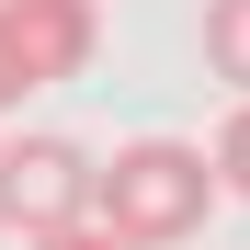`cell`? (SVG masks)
<instances>
[{
  "mask_svg": "<svg viewBox=\"0 0 250 250\" xmlns=\"http://www.w3.org/2000/svg\"><path fill=\"white\" fill-rule=\"evenodd\" d=\"M91 216H103L114 250H182L216 216V171H205V148H182V137H137V148H114L91 171Z\"/></svg>",
  "mask_w": 250,
  "mask_h": 250,
  "instance_id": "cell-1",
  "label": "cell"
},
{
  "mask_svg": "<svg viewBox=\"0 0 250 250\" xmlns=\"http://www.w3.org/2000/svg\"><path fill=\"white\" fill-rule=\"evenodd\" d=\"M91 171H103V159L80 137H12V148H0V216H12L23 239L91 228Z\"/></svg>",
  "mask_w": 250,
  "mask_h": 250,
  "instance_id": "cell-2",
  "label": "cell"
},
{
  "mask_svg": "<svg viewBox=\"0 0 250 250\" xmlns=\"http://www.w3.org/2000/svg\"><path fill=\"white\" fill-rule=\"evenodd\" d=\"M0 46H12V68L46 91V80H80L103 46V12L91 0H0Z\"/></svg>",
  "mask_w": 250,
  "mask_h": 250,
  "instance_id": "cell-3",
  "label": "cell"
},
{
  "mask_svg": "<svg viewBox=\"0 0 250 250\" xmlns=\"http://www.w3.org/2000/svg\"><path fill=\"white\" fill-rule=\"evenodd\" d=\"M205 68L250 103V0H205Z\"/></svg>",
  "mask_w": 250,
  "mask_h": 250,
  "instance_id": "cell-4",
  "label": "cell"
},
{
  "mask_svg": "<svg viewBox=\"0 0 250 250\" xmlns=\"http://www.w3.org/2000/svg\"><path fill=\"white\" fill-rule=\"evenodd\" d=\"M205 171H216V193H250V103L228 114V137L205 148Z\"/></svg>",
  "mask_w": 250,
  "mask_h": 250,
  "instance_id": "cell-5",
  "label": "cell"
},
{
  "mask_svg": "<svg viewBox=\"0 0 250 250\" xmlns=\"http://www.w3.org/2000/svg\"><path fill=\"white\" fill-rule=\"evenodd\" d=\"M23 250H114L103 228H57V239H23Z\"/></svg>",
  "mask_w": 250,
  "mask_h": 250,
  "instance_id": "cell-6",
  "label": "cell"
},
{
  "mask_svg": "<svg viewBox=\"0 0 250 250\" xmlns=\"http://www.w3.org/2000/svg\"><path fill=\"white\" fill-rule=\"evenodd\" d=\"M23 91H34V80H23V68H12V46H0V114H12V103H23Z\"/></svg>",
  "mask_w": 250,
  "mask_h": 250,
  "instance_id": "cell-7",
  "label": "cell"
}]
</instances>
